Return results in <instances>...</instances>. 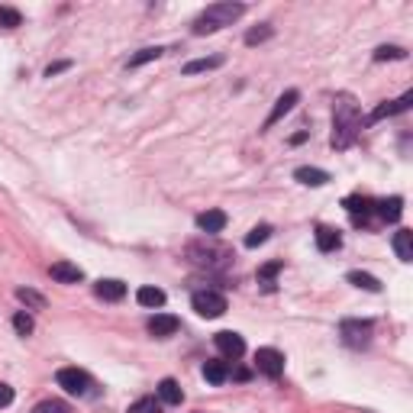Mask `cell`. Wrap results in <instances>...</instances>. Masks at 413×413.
I'll list each match as a JSON object with an SVG mask.
<instances>
[{"mask_svg": "<svg viewBox=\"0 0 413 413\" xmlns=\"http://www.w3.org/2000/svg\"><path fill=\"white\" fill-rule=\"evenodd\" d=\"M375 213L385 220V223H397L401 213H404V200L401 197H385V200H375Z\"/></svg>", "mask_w": 413, "mask_h": 413, "instance_id": "14", "label": "cell"}, {"mask_svg": "<svg viewBox=\"0 0 413 413\" xmlns=\"http://www.w3.org/2000/svg\"><path fill=\"white\" fill-rule=\"evenodd\" d=\"M317 249L319 252H336L339 245H342V236L336 229H329V226H317Z\"/></svg>", "mask_w": 413, "mask_h": 413, "instance_id": "18", "label": "cell"}, {"mask_svg": "<svg viewBox=\"0 0 413 413\" xmlns=\"http://www.w3.org/2000/svg\"><path fill=\"white\" fill-rule=\"evenodd\" d=\"M281 268H284V262H268V265L262 268V272H258V284H272V281H274V274L281 272Z\"/></svg>", "mask_w": 413, "mask_h": 413, "instance_id": "31", "label": "cell"}, {"mask_svg": "<svg viewBox=\"0 0 413 413\" xmlns=\"http://www.w3.org/2000/svg\"><path fill=\"white\" fill-rule=\"evenodd\" d=\"M17 297L23 304H29V307H36V310H42L46 307V301H42V294H36V291H29V288H19L17 291Z\"/></svg>", "mask_w": 413, "mask_h": 413, "instance_id": "30", "label": "cell"}, {"mask_svg": "<svg viewBox=\"0 0 413 413\" xmlns=\"http://www.w3.org/2000/svg\"><path fill=\"white\" fill-rule=\"evenodd\" d=\"M161 410V404L155 401V397H139L136 404H130V410L126 413H159Z\"/></svg>", "mask_w": 413, "mask_h": 413, "instance_id": "29", "label": "cell"}, {"mask_svg": "<svg viewBox=\"0 0 413 413\" xmlns=\"http://www.w3.org/2000/svg\"><path fill=\"white\" fill-rule=\"evenodd\" d=\"M410 103H413V91H407L404 97H397V100H387V103H381V107H375V113L368 116V123H378V120H385V116H397V113L410 110Z\"/></svg>", "mask_w": 413, "mask_h": 413, "instance_id": "8", "label": "cell"}, {"mask_svg": "<svg viewBox=\"0 0 413 413\" xmlns=\"http://www.w3.org/2000/svg\"><path fill=\"white\" fill-rule=\"evenodd\" d=\"M297 100H301V94H297V91H284V94L278 97V103H274V110L268 113V120H265V130H268V126H274V123L281 120L284 113H291Z\"/></svg>", "mask_w": 413, "mask_h": 413, "instance_id": "13", "label": "cell"}, {"mask_svg": "<svg viewBox=\"0 0 413 413\" xmlns=\"http://www.w3.org/2000/svg\"><path fill=\"white\" fill-rule=\"evenodd\" d=\"M394 252L401 262H413V233L410 229H397L394 233Z\"/></svg>", "mask_w": 413, "mask_h": 413, "instance_id": "20", "label": "cell"}, {"mask_svg": "<svg viewBox=\"0 0 413 413\" xmlns=\"http://www.w3.org/2000/svg\"><path fill=\"white\" fill-rule=\"evenodd\" d=\"M159 401H161V404H168V407H178L181 401H184V391H181V385L175 381V378H161Z\"/></svg>", "mask_w": 413, "mask_h": 413, "instance_id": "15", "label": "cell"}, {"mask_svg": "<svg viewBox=\"0 0 413 413\" xmlns=\"http://www.w3.org/2000/svg\"><path fill=\"white\" fill-rule=\"evenodd\" d=\"M55 381H58V387H65L68 394H75V397H87L91 394V387H94L91 375L81 371V368H62L55 375Z\"/></svg>", "mask_w": 413, "mask_h": 413, "instance_id": "4", "label": "cell"}, {"mask_svg": "<svg viewBox=\"0 0 413 413\" xmlns=\"http://www.w3.org/2000/svg\"><path fill=\"white\" fill-rule=\"evenodd\" d=\"M301 142H307V132H294V136H291V146H301Z\"/></svg>", "mask_w": 413, "mask_h": 413, "instance_id": "36", "label": "cell"}, {"mask_svg": "<svg viewBox=\"0 0 413 413\" xmlns=\"http://www.w3.org/2000/svg\"><path fill=\"white\" fill-rule=\"evenodd\" d=\"M71 68V62H52V65L46 68V78H55V75H62V71H68Z\"/></svg>", "mask_w": 413, "mask_h": 413, "instance_id": "34", "label": "cell"}, {"mask_svg": "<svg viewBox=\"0 0 413 413\" xmlns=\"http://www.w3.org/2000/svg\"><path fill=\"white\" fill-rule=\"evenodd\" d=\"M17 26H23V17H19V10L0 7V29H17Z\"/></svg>", "mask_w": 413, "mask_h": 413, "instance_id": "27", "label": "cell"}, {"mask_svg": "<svg viewBox=\"0 0 413 413\" xmlns=\"http://www.w3.org/2000/svg\"><path fill=\"white\" fill-rule=\"evenodd\" d=\"M191 307L197 310V317L204 319H216L226 313V297L216 291H197L194 297H191Z\"/></svg>", "mask_w": 413, "mask_h": 413, "instance_id": "5", "label": "cell"}, {"mask_svg": "<svg viewBox=\"0 0 413 413\" xmlns=\"http://www.w3.org/2000/svg\"><path fill=\"white\" fill-rule=\"evenodd\" d=\"M33 413H71V407L62 404V401H42Z\"/></svg>", "mask_w": 413, "mask_h": 413, "instance_id": "32", "label": "cell"}, {"mask_svg": "<svg viewBox=\"0 0 413 413\" xmlns=\"http://www.w3.org/2000/svg\"><path fill=\"white\" fill-rule=\"evenodd\" d=\"M407 52L401 46H378L375 49V62H404Z\"/></svg>", "mask_w": 413, "mask_h": 413, "instance_id": "25", "label": "cell"}, {"mask_svg": "<svg viewBox=\"0 0 413 413\" xmlns=\"http://www.w3.org/2000/svg\"><path fill=\"white\" fill-rule=\"evenodd\" d=\"M13 404V387L0 381V407H10Z\"/></svg>", "mask_w": 413, "mask_h": 413, "instance_id": "35", "label": "cell"}, {"mask_svg": "<svg viewBox=\"0 0 413 413\" xmlns=\"http://www.w3.org/2000/svg\"><path fill=\"white\" fill-rule=\"evenodd\" d=\"M197 226H200V233H223L226 229V213L223 210H206V213L197 216Z\"/></svg>", "mask_w": 413, "mask_h": 413, "instance_id": "16", "label": "cell"}, {"mask_svg": "<svg viewBox=\"0 0 413 413\" xmlns=\"http://www.w3.org/2000/svg\"><path fill=\"white\" fill-rule=\"evenodd\" d=\"M136 301L142 304V307H165V291L161 288H139L136 291Z\"/></svg>", "mask_w": 413, "mask_h": 413, "instance_id": "22", "label": "cell"}, {"mask_svg": "<svg viewBox=\"0 0 413 413\" xmlns=\"http://www.w3.org/2000/svg\"><path fill=\"white\" fill-rule=\"evenodd\" d=\"M358 130H362V113H358V107L352 103V97L339 94L336 110H333V146H336V149H349L352 139L358 136Z\"/></svg>", "mask_w": 413, "mask_h": 413, "instance_id": "1", "label": "cell"}, {"mask_svg": "<svg viewBox=\"0 0 413 413\" xmlns=\"http://www.w3.org/2000/svg\"><path fill=\"white\" fill-rule=\"evenodd\" d=\"M255 368H258L265 378H281L284 375V355L278 349H258V352H255Z\"/></svg>", "mask_w": 413, "mask_h": 413, "instance_id": "6", "label": "cell"}, {"mask_svg": "<svg viewBox=\"0 0 413 413\" xmlns=\"http://www.w3.org/2000/svg\"><path fill=\"white\" fill-rule=\"evenodd\" d=\"M204 378L210 381V385H223L226 378H229V362H223V358H210V362H204Z\"/></svg>", "mask_w": 413, "mask_h": 413, "instance_id": "17", "label": "cell"}, {"mask_svg": "<svg viewBox=\"0 0 413 413\" xmlns=\"http://www.w3.org/2000/svg\"><path fill=\"white\" fill-rule=\"evenodd\" d=\"M13 329H17L19 336H29V333H33V317H29V313H17V317H13Z\"/></svg>", "mask_w": 413, "mask_h": 413, "instance_id": "33", "label": "cell"}, {"mask_svg": "<svg viewBox=\"0 0 413 413\" xmlns=\"http://www.w3.org/2000/svg\"><path fill=\"white\" fill-rule=\"evenodd\" d=\"M342 206H346L349 213L355 216V223H365L368 213H375V200L362 197V194H352V197H346V200H342Z\"/></svg>", "mask_w": 413, "mask_h": 413, "instance_id": "10", "label": "cell"}, {"mask_svg": "<svg viewBox=\"0 0 413 413\" xmlns=\"http://www.w3.org/2000/svg\"><path fill=\"white\" fill-rule=\"evenodd\" d=\"M223 65V55H210V58H194V62H188V65L181 68L184 75H200V71H213V68Z\"/></svg>", "mask_w": 413, "mask_h": 413, "instance_id": "21", "label": "cell"}, {"mask_svg": "<svg viewBox=\"0 0 413 413\" xmlns=\"http://www.w3.org/2000/svg\"><path fill=\"white\" fill-rule=\"evenodd\" d=\"M165 49L161 46H149V49H139L136 55H130V62H126V68H139V65H146V62H155V58L161 55Z\"/></svg>", "mask_w": 413, "mask_h": 413, "instance_id": "24", "label": "cell"}, {"mask_svg": "<svg viewBox=\"0 0 413 413\" xmlns=\"http://www.w3.org/2000/svg\"><path fill=\"white\" fill-rule=\"evenodd\" d=\"M274 36V29L268 26V23H262V26H255L245 33V46H258V42H265V39H272Z\"/></svg>", "mask_w": 413, "mask_h": 413, "instance_id": "26", "label": "cell"}, {"mask_svg": "<svg viewBox=\"0 0 413 413\" xmlns=\"http://www.w3.org/2000/svg\"><path fill=\"white\" fill-rule=\"evenodd\" d=\"M94 291L100 301H123V297H126V284L116 281V278H100V281L94 284Z\"/></svg>", "mask_w": 413, "mask_h": 413, "instance_id": "12", "label": "cell"}, {"mask_svg": "<svg viewBox=\"0 0 413 413\" xmlns=\"http://www.w3.org/2000/svg\"><path fill=\"white\" fill-rule=\"evenodd\" d=\"M49 274H52V281H58V284H78L81 278H85V272H81L78 265H71V262H55L52 268H49Z\"/></svg>", "mask_w": 413, "mask_h": 413, "instance_id": "11", "label": "cell"}, {"mask_svg": "<svg viewBox=\"0 0 413 413\" xmlns=\"http://www.w3.org/2000/svg\"><path fill=\"white\" fill-rule=\"evenodd\" d=\"M294 178L301 181V184H307V188H323L329 181V175L323 168H310V165H304V168L294 171Z\"/></svg>", "mask_w": 413, "mask_h": 413, "instance_id": "19", "label": "cell"}, {"mask_svg": "<svg viewBox=\"0 0 413 413\" xmlns=\"http://www.w3.org/2000/svg\"><path fill=\"white\" fill-rule=\"evenodd\" d=\"M213 342H216V349H220L226 358H243V352H245V339L239 336V333H233V329L216 333Z\"/></svg>", "mask_w": 413, "mask_h": 413, "instance_id": "7", "label": "cell"}, {"mask_svg": "<svg viewBox=\"0 0 413 413\" xmlns=\"http://www.w3.org/2000/svg\"><path fill=\"white\" fill-rule=\"evenodd\" d=\"M349 284H355V288H362V291H371V294L381 291V281H378L375 274H368V272H349Z\"/></svg>", "mask_w": 413, "mask_h": 413, "instance_id": "23", "label": "cell"}, {"mask_svg": "<svg viewBox=\"0 0 413 413\" xmlns=\"http://www.w3.org/2000/svg\"><path fill=\"white\" fill-rule=\"evenodd\" d=\"M371 333H375V323L371 319H342L339 323V336L349 349H368L371 342Z\"/></svg>", "mask_w": 413, "mask_h": 413, "instance_id": "3", "label": "cell"}, {"mask_svg": "<svg viewBox=\"0 0 413 413\" xmlns=\"http://www.w3.org/2000/svg\"><path fill=\"white\" fill-rule=\"evenodd\" d=\"M178 326H181V319L171 317V313H155V317L149 319V333H152V336H159V339L175 336V333H178Z\"/></svg>", "mask_w": 413, "mask_h": 413, "instance_id": "9", "label": "cell"}, {"mask_svg": "<svg viewBox=\"0 0 413 413\" xmlns=\"http://www.w3.org/2000/svg\"><path fill=\"white\" fill-rule=\"evenodd\" d=\"M268 236H272V226H268V223H262V226H255L252 233L245 236V245H249V249H255V245H262V243H268Z\"/></svg>", "mask_w": 413, "mask_h": 413, "instance_id": "28", "label": "cell"}, {"mask_svg": "<svg viewBox=\"0 0 413 413\" xmlns=\"http://www.w3.org/2000/svg\"><path fill=\"white\" fill-rule=\"evenodd\" d=\"M243 13H245L243 3H210L194 19V36H206V33H216V29H223V26H233Z\"/></svg>", "mask_w": 413, "mask_h": 413, "instance_id": "2", "label": "cell"}]
</instances>
